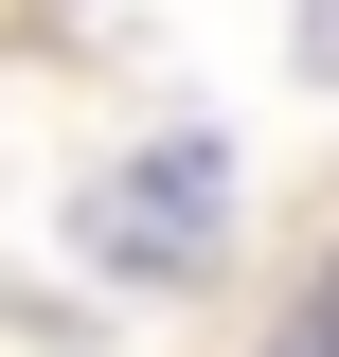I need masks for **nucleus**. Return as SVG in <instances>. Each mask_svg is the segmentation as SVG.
Wrapping results in <instances>:
<instances>
[{"instance_id":"1","label":"nucleus","mask_w":339,"mask_h":357,"mask_svg":"<svg viewBox=\"0 0 339 357\" xmlns=\"http://www.w3.org/2000/svg\"><path fill=\"white\" fill-rule=\"evenodd\" d=\"M214 232H232V161L214 143H143V161L89 178V268H126V286H179Z\"/></svg>"},{"instance_id":"2","label":"nucleus","mask_w":339,"mask_h":357,"mask_svg":"<svg viewBox=\"0 0 339 357\" xmlns=\"http://www.w3.org/2000/svg\"><path fill=\"white\" fill-rule=\"evenodd\" d=\"M286 54H303V72H339V0H303V36H286Z\"/></svg>"},{"instance_id":"3","label":"nucleus","mask_w":339,"mask_h":357,"mask_svg":"<svg viewBox=\"0 0 339 357\" xmlns=\"http://www.w3.org/2000/svg\"><path fill=\"white\" fill-rule=\"evenodd\" d=\"M286 357H339V286H322V304H303V321H286Z\"/></svg>"}]
</instances>
